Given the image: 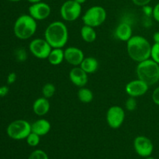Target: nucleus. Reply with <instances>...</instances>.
<instances>
[{"instance_id":"a211bd4d","label":"nucleus","mask_w":159,"mask_h":159,"mask_svg":"<svg viewBox=\"0 0 159 159\" xmlns=\"http://www.w3.org/2000/svg\"><path fill=\"white\" fill-rule=\"evenodd\" d=\"M48 61L54 66L61 65L65 61V50L62 48H52L48 57Z\"/></svg>"},{"instance_id":"423d86ee","label":"nucleus","mask_w":159,"mask_h":159,"mask_svg":"<svg viewBox=\"0 0 159 159\" xmlns=\"http://www.w3.org/2000/svg\"><path fill=\"white\" fill-rule=\"evenodd\" d=\"M31 131L30 123L22 119L12 121L6 128V134L9 138L16 141L26 139Z\"/></svg>"},{"instance_id":"dca6fc26","label":"nucleus","mask_w":159,"mask_h":159,"mask_svg":"<svg viewBox=\"0 0 159 159\" xmlns=\"http://www.w3.org/2000/svg\"><path fill=\"white\" fill-rule=\"evenodd\" d=\"M32 108L34 114L37 115V116H45L49 113L50 109H51L49 99L43 97V96L37 98L33 103Z\"/></svg>"},{"instance_id":"2f4dec72","label":"nucleus","mask_w":159,"mask_h":159,"mask_svg":"<svg viewBox=\"0 0 159 159\" xmlns=\"http://www.w3.org/2000/svg\"><path fill=\"white\" fill-rule=\"evenodd\" d=\"M134 4L137 6H140V7H143V6H146V5H149V3L152 2V0H132Z\"/></svg>"},{"instance_id":"412c9836","label":"nucleus","mask_w":159,"mask_h":159,"mask_svg":"<svg viewBox=\"0 0 159 159\" xmlns=\"http://www.w3.org/2000/svg\"><path fill=\"white\" fill-rule=\"evenodd\" d=\"M78 99L82 103H89L93 99V93L90 89L85 86L79 88L77 93Z\"/></svg>"},{"instance_id":"f257e3e1","label":"nucleus","mask_w":159,"mask_h":159,"mask_svg":"<svg viewBox=\"0 0 159 159\" xmlns=\"http://www.w3.org/2000/svg\"><path fill=\"white\" fill-rule=\"evenodd\" d=\"M126 43L127 54L132 61L139 63L151 58L152 45L145 37L141 35H133Z\"/></svg>"},{"instance_id":"1a4fd4ad","label":"nucleus","mask_w":159,"mask_h":159,"mask_svg":"<svg viewBox=\"0 0 159 159\" xmlns=\"http://www.w3.org/2000/svg\"><path fill=\"white\" fill-rule=\"evenodd\" d=\"M106 120L112 129H119L125 120V111L120 106H112L107 110Z\"/></svg>"},{"instance_id":"9b49d317","label":"nucleus","mask_w":159,"mask_h":159,"mask_svg":"<svg viewBox=\"0 0 159 159\" xmlns=\"http://www.w3.org/2000/svg\"><path fill=\"white\" fill-rule=\"evenodd\" d=\"M29 14L37 21H41L48 19L51 13V8L48 3L40 2L31 4L28 9Z\"/></svg>"},{"instance_id":"7c9ffc66","label":"nucleus","mask_w":159,"mask_h":159,"mask_svg":"<svg viewBox=\"0 0 159 159\" xmlns=\"http://www.w3.org/2000/svg\"><path fill=\"white\" fill-rule=\"evenodd\" d=\"M152 17L155 21L159 23V2L157 3L153 7V16H152Z\"/></svg>"},{"instance_id":"7ed1b4c3","label":"nucleus","mask_w":159,"mask_h":159,"mask_svg":"<svg viewBox=\"0 0 159 159\" xmlns=\"http://www.w3.org/2000/svg\"><path fill=\"white\" fill-rule=\"evenodd\" d=\"M37 22L30 14L20 16L14 23V35L20 40H28L31 38L37 30Z\"/></svg>"},{"instance_id":"c9c22d12","label":"nucleus","mask_w":159,"mask_h":159,"mask_svg":"<svg viewBox=\"0 0 159 159\" xmlns=\"http://www.w3.org/2000/svg\"><path fill=\"white\" fill-rule=\"evenodd\" d=\"M75 2H77L78 3H79V4H83V3H85V2L87 1V0H75Z\"/></svg>"},{"instance_id":"20e7f679","label":"nucleus","mask_w":159,"mask_h":159,"mask_svg":"<svg viewBox=\"0 0 159 159\" xmlns=\"http://www.w3.org/2000/svg\"><path fill=\"white\" fill-rule=\"evenodd\" d=\"M138 79L152 86L159 82V65L149 58L138 63L136 68Z\"/></svg>"},{"instance_id":"c756f323","label":"nucleus","mask_w":159,"mask_h":159,"mask_svg":"<svg viewBox=\"0 0 159 159\" xmlns=\"http://www.w3.org/2000/svg\"><path fill=\"white\" fill-rule=\"evenodd\" d=\"M16 79H17V75L16 74L15 72H11L7 75L6 82H7L8 85H12V84L16 81Z\"/></svg>"},{"instance_id":"6e6552de","label":"nucleus","mask_w":159,"mask_h":159,"mask_svg":"<svg viewBox=\"0 0 159 159\" xmlns=\"http://www.w3.org/2000/svg\"><path fill=\"white\" fill-rule=\"evenodd\" d=\"M51 49V46L44 38H35L29 43L31 54L38 59H48Z\"/></svg>"},{"instance_id":"b1692460","label":"nucleus","mask_w":159,"mask_h":159,"mask_svg":"<svg viewBox=\"0 0 159 159\" xmlns=\"http://www.w3.org/2000/svg\"><path fill=\"white\" fill-rule=\"evenodd\" d=\"M28 159H49L48 154L41 149H37L30 153Z\"/></svg>"},{"instance_id":"6ab92c4d","label":"nucleus","mask_w":159,"mask_h":159,"mask_svg":"<svg viewBox=\"0 0 159 159\" xmlns=\"http://www.w3.org/2000/svg\"><path fill=\"white\" fill-rule=\"evenodd\" d=\"M87 74H93L99 68V61L93 57H87L84 58L79 65Z\"/></svg>"},{"instance_id":"4be33fe9","label":"nucleus","mask_w":159,"mask_h":159,"mask_svg":"<svg viewBox=\"0 0 159 159\" xmlns=\"http://www.w3.org/2000/svg\"><path fill=\"white\" fill-rule=\"evenodd\" d=\"M41 93L43 97L50 99L51 98H52L53 96H54V94H55L56 93L55 85H54L53 83H51V82L46 83L43 87H42Z\"/></svg>"},{"instance_id":"5701e85b","label":"nucleus","mask_w":159,"mask_h":159,"mask_svg":"<svg viewBox=\"0 0 159 159\" xmlns=\"http://www.w3.org/2000/svg\"><path fill=\"white\" fill-rule=\"evenodd\" d=\"M26 141L28 145L30 147H37L40 142V136L31 131V133L26 138Z\"/></svg>"},{"instance_id":"f3484780","label":"nucleus","mask_w":159,"mask_h":159,"mask_svg":"<svg viewBox=\"0 0 159 159\" xmlns=\"http://www.w3.org/2000/svg\"><path fill=\"white\" fill-rule=\"evenodd\" d=\"M51 129V124L49 120L43 118L37 120L31 124V130L39 136H45L50 132Z\"/></svg>"},{"instance_id":"c85d7f7f","label":"nucleus","mask_w":159,"mask_h":159,"mask_svg":"<svg viewBox=\"0 0 159 159\" xmlns=\"http://www.w3.org/2000/svg\"><path fill=\"white\" fill-rule=\"evenodd\" d=\"M152 99L155 105L159 106V86L156 87L152 95Z\"/></svg>"},{"instance_id":"f8f14e48","label":"nucleus","mask_w":159,"mask_h":159,"mask_svg":"<svg viewBox=\"0 0 159 159\" xmlns=\"http://www.w3.org/2000/svg\"><path fill=\"white\" fill-rule=\"evenodd\" d=\"M149 85L139 79L130 81L125 86L126 93L129 96L138 98L148 93Z\"/></svg>"},{"instance_id":"4c0bfd02","label":"nucleus","mask_w":159,"mask_h":159,"mask_svg":"<svg viewBox=\"0 0 159 159\" xmlns=\"http://www.w3.org/2000/svg\"><path fill=\"white\" fill-rule=\"evenodd\" d=\"M145 159H155V158H153V157H152V156H149V157H148V158H145Z\"/></svg>"},{"instance_id":"e433bc0d","label":"nucleus","mask_w":159,"mask_h":159,"mask_svg":"<svg viewBox=\"0 0 159 159\" xmlns=\"http://www.w3.org/2000/svg\"><path fill=\"white\" fill-rule=\"evenodd\" d=\"M8 1H9V2H17L21 1V0H8Z\"/></svg>"},{"instance_id":"393cba45","label":"nucleus","mask_w":159,"mask_h":159,"mask_svg":"<svg viewBox=\"0 0 159 159\" xmlns=\"http://www.w3.org/2000/svg\"><path fill=\"white\" fill-rule=\"evenodd\" d=\"M138 107V102H137L136 98L129 96L128 99L125 102V108L127 111L133 112Z\"/></svg>"},{"instance_id":"f704fd0d","label":"nucleus","mask_w":159,"mask_h":159,"mask_svg":"<svg viewBox=\"0 0 159 159\" xmlns=\"http://www.w3.org/2000/svg\"><path fill=\"white\" fill-rule=\"evenodd\" d=\"M26 1L30 3V4H35V3L42 2V0H26Z\"/></svg>"},{"instance_id":"9d476101","label":"nucleus","mask_w":159,"mask_h":159,"mask_svg":"<svg viewBox=\"0 0 159 159\" xmlns=\"http://www.w3.org/2000/svg\"><path fill=\"white\" fill-rule=\"evenodd\" d=\"M134 149L135 152L142 158L152 156L154 151L153 142L150 138L144 135H139L134 140Z\"/></svg>"},{"instance_id":"cd10ccee","label":"nucleus","mask_w":159,"mask_h":159,"mask_svg":"<svg viewBox=\"0 0 159 159\" xmlns=\"http://www.w3.org/2000/svg\"><path fill=\"white\" fill-rule=\"evenodd\" d=\"M142 10L145 17H152V16H153V7L149 6V5L143 6Z\"/></svg>"},{"instance_id":"a878e982","label":"nucleus","mask_w":159,"mask_h":159,"mask_svg":"<svg viewBox=\"0 0 159 159\" xmlns=\"http://www.w3.org/2000/svg\"><path fill=\"white\" fill-rule=\"evenodd\" d=\"M15 57L17 60V61H25L26 60V58H27V53H26V50L23 49V48L17 49L15 52Z\"/></svg>"},{"instance_id":"0eeeda50","label":"nucleus","mask_w":159,"mask_h":159,"mask_svg":"<svg viewBox=\"0 0 159 159\" xmlns=\"http://www.w3.org/2000/svg\"><path fill=\"white\" fill-rule=\"evenodd\" d=\"M82 5L75 0H67L61 5L60 15L66 22H74L80 17L82 13Z\"/></svg>"},{"instance_id":"ddd939ff","label":"nucleus","mask_w":159,"mask_h":159,"mask_svg":"<svg viewBox=\"0 0 159 159\" xmlns=\"http://www.w3.org/2000/svg\"><path fill=\"white\" fill-rule=\"evenodd\" d=\"M84 58L83 51L77 47H68L65 50V61L73 67L79 66Z\"/></svg>"},{"instance_id":"4468645a","label":"nucleus","mask_w":159,"mask_h":159,"mask_svg":"<svg viewBox=\"0 0 159 159\" xmlns=\"http://www.w3.org/2000/svg\"><path fill=\"white\" fill-rule=\"evenodd\" d=\"M69 79L73 85L81 88L88 83V74L80 66L73 67L69 71Z\"/></svg>"},{"instance_id":"72a5a7b5","label":"nucleus","mask_w":159,"mask_h":159,"mask_svg":"<svg viewBox=\"0 0 159 159\" xmlns=\"http://www.w3.org/2000/svg\"><path fill=\"white\" fill-rule=\"evenodd\" d=\"M154 43H159V31H157L153 34Z\"/></svg>"},{"instance_id":"bb28decb","label":"nucleus","mask_w":159,"mask_h":159,"mask_svg":"<svg viewBox=\"0 0 159 159\" xmlns=\"http://www.w3.org/2000/svg\"><path fill=\"white\" fill-rule=\"evenodd\" d=\"M151 59L155 61L159 65V43H154L152 46Z\"/></svg>"},{"instance_id":"f03ea898","label":"nucleus","mask_w":159,"mask_h":159,"mask_svg":"<svg viewBox=\"0 0 159 159\" xmlns=\"http://www.w3.org/2000/svg\"><path fill=\"white\" fill-rule=\"evenodd\" d=\"M68 29L61 21L50 23L44 31V39L52 48H63L68 41Z\"/></svg>"},{"instance_id":"2eb2a0df","label":"nucleus","mask_w":159,"mask_h":159,"mask_svg":"<svg viewBox=\"0 0 159 159\" xmlns=\"http://www.w3.org/2000/svg\"><path fill=\"white\" fill-rule=\"evenodd\" d=\"M114 34L117 40L123 42L128 41L133 36L131 25L128 22H121L116 27Z\"/></svg>"},{"instance_id":"39448f33","label":"nucleus","mask_w":159,"mask_h":159,"mask_svg":"<svg viewBox=\"0 0 159 159\" xmlns=\"http://www.w3.org/2000/svg\"><path fill=\"white\" fill-rule=\"evenodd\" d=\"M107 13L105 8L100 6H93L89 8L82 17L84 25L92 27H98L105 23Z\"/></svg>"},{"instance_id":"aec40b11","label":"nucleus","mask_w":159,"mask_h":159,"mask_svg":"<svg viewBox=\"0 0 159 159\" xmlns=\"http://www.w3.org/2000/svg\"><path fill=\"white\" fill-rule=\"evenodd\" d=\"M80 35L82 40L88 43H93L97 38V34L95 30V28L87 25H83V26L81 28Z\"/></svg>"},{"instance_id":"473e14b6","label":"nucleus","mask_w":159,"mask_h":159,"mask_svg":"<svg viewBox=\"0 0 159 159\" xmlns=\"http://www.w3.org/2000/svg\"><path fill=\"white\" fill-rule=\"evenodd\" d=\"M9 92V89L7 85H2L0 86V98L5 97L7 96Z\"/></svg>"}]
</instances>
